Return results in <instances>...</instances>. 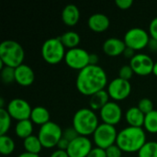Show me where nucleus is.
Segmentation results:
<instances>
[{
    "instance_id": "9b49d317",
    "label": "nucleus",
    "mask_w": 157,
    "mask_h": 157,
    "mask_svg": "<svg viewBox=\"0 0 157 157\" xmlns=\"http://www.w3.org/2000/svg\"><path fill=\"white\" fill-rule=\"evenodd\" d=\"M6 109L12 119H15L18 121L29 119L32 108L27 100L20 98H15L7 103Z\"/></svg>"
},
{
    "instance_id": "393cba45",
    "label": "nucleus",
    "mask_w": 157,
    "mask_h": 157,
    "mask_svg": "<svg viewBox=\"0 0 157 157\" xmlns=\"http://www.w3.org/2000/svg\"><path fill=\"white\" fill-rule=\"evenodd\" d=\"M16 144L14 140L7 134L0 135V153L4 155L12 154L15 150Z\"/></svg>"
},
{
    "instance_id": "c756f323",
    "label": "nucleus",
    "mask_w": 157,
    "mask_h": 157,
    "mask_svg": "<svg viewBox=\"0 0 157 157\" xmlns=\"http://www.w3.org/2000/svg\"><path fill=\"white\" fill-rule=\"evenodd\" d=\"M137 107L144 113V114H147L151 111H153L155 109H154V102L148 98H144L142 99L139 100L138 102V105Z\"/></svg>"
},
{
    "instance_id": "f257e3e1",
    "label": "nucleus",
    "mask_w": 157,
    "mask_h": 157,
    "mask_svg": "<svg viewBox=\"0 0 157 157\" xmlns=\"http://www.w3.org/2000/svg\"><path fill=\"white\" fill-rule=\"evenodd\" d=\"M107 84L108 75L106 71L98 64H88L80 70L75 81L77 90L86 96H92L93 94L103 90Z\"/></svg>"
},
{
    "instance_id": "5701e85b",
    "label": "nucleus",
    "mask_w": 157,
    "mask_h": 157,
    "mask_svg": "<svg viewBox=\"0 0 157 157\" xmlns=\"http://www.w3.org/2000/svg\"><path fill=\"white\" fill-rule=\"evenodd\" d=\"M59 38L63 42V44L64 45V47L68 49L78 47V44L80 43L81 40L80 35L74 30H68L63 34H62L61 36H59Z\"/></svg>"
},
{
    "instance_id": "c85d7f7f",
    "label": "nucleus",
    "mask_w": 157,
    "mask_h": 157,
    "mask_svg": "<svg viewBox=\"0 0 157 157\" xmlns=\"http://www.w3.org/2000/svg\"><path fill=\"white\" fill-rule=\"evenodd\" d=\"M1 79L3 83L5 84H10L14 81H16V76H15V68L4 65L1 68Z\"/></svg>"
},
{
    "instance_id": "72a5a7b5",
    "label": "nucleus",
    "mask_w": 157,
    "mask_h": 157,
    "mask_svg": "<svg viewBox=\"0 0 157 157\" xmlns=\"http://www.w3.org/2000/svg\"><path fill=\"white\" fill-rule=\"evenodd\" d=\"M86 157H107L106 150L100 147H93Z\"/></svg>"
},
{
    "instance_id": "f03ea898",
    "label": "nucleus",
    "mask_w": 157,
    "mask_h": 157,
    "mask_svg": "<svg viewBox=\"0 0 157 157\" xmlns=\"http://www.w3.org/2000/svg\"><path fill=\"white\" fill-rule=\"evenodd\" d=\"M146 133L143 127L128 126L118 133L116 144L124 152H139L146 143Z\"/></svg>"
},
{
    "instance_id": "423d86ee",
    "label": "nucleus",
    "mask_w": 157,
    "mask_h": 157,
    "mask_svg": "<svg viewBox=\"0 0 157 157\" xmlns=\"http://www.w3.org/2000/svg\"><path fill=\"white\" fill-rule=\"evenodd\" d=\"M38 137L43 147L52 148L56 146L60 139L63 137V130L59 124L50 121L40 126Z\"/></svg>"
},
{
    "instance_id": "9d476101",
    "label": "nucleus",
    "mask_w": 157,
    "mask_h": 157,
    "mask_svg": "<svg viewBox=\"0 0 157 157\" xmlns=\"http://www.w3.org/2000/svg\"><path fill=\"white\" fill-rule=\"evenodd\" d=\"M107 91L109 97L114 100H123L131 94L132 85L129 80H125L118 76L109 82Z\"/></svg>"
},
{
    "instance_id": "6ab92c4d",
    "label": "nucleus",
    "mask_w": 157,
    "mask_h": 157,
    "mask_svg": "<svg viewBox=\"0 0 157 157\" xmlns=\"http://www.w3.org/2000/svg\"><path fill=\"white\" fill-rule=\"evenodd\" d=\"M144 118L145 114L137 106L129 108L125 113V119L129 126L143 127L144 123Z\"/></svg>"
},
{
    "instance_id": "39448f33",
    "label": "nucleus",
    "mask_w": 157,
    "mask_h": 157,
    "mask_svg": "<svg viewBox=\"0 0 157 157\" xmlns=\"http://www.w3.org/2000/svg\"><path fill=\"white\" fill-rule=\"evenodd\" d=\"M41 56L49 63L55 64L64 60L65 47L59 37H52L47 39L41 46Z\"/></svg>"
},
{
    "instance_id": "4c0bfd02",
    "label": "nucleus",
    "mask_w": 157,
    "mask_h": 157,
    "mask_svg": "<svg viewBox=\"0 0 157 157\" xmlns=\"http://www.w3.org/2000/svg\"><path fill=\"white\" fill-rule=\"evenodd\" d=\"M50 157H69V155H68L67 151L57 149L51 154Z\"/></svg>"
},
{
    "instance_id": "a878e982",
    "label": "nucleus",
    "mask_w": 157,
    "mask_h": 157,
    "mask_svg": "<svg viewBox=\"0 0 157 157\" xmlns=\"http://www.w3.org/2000/svg\"><path fill=\"white\" fill-rule=\"evenodd\" d=\"M144 128L151 133H157V109L145 114Z\"/></svg>"
},
{
    "instance_id": "a19ab883",
    "label": "nucleus",
    "mask_w": 157,
    "mask_h": 157,
    "mask_svg": "<svg viewBox=\"0 0 157 157\" xmlns=\"http://www.w3.org/2000/svg\"><path fill=\"white\" fill-rule=\"evenodd\" d=\"M148 47L151 51L153 52H157V40L151 38L148 43Z\"/></svg>"
},
{
    "instance_id": "e433bc0d",
    "label": "nucleus",
    "mask_w": 157,
    "mask_h": 157,
    "mask_svg": "<svg viewBox=\"0 0 157 157\" xmlns=\"http://www.w3.org/2000/svg\"><path fill=\"white\" fill-rule=\"evenodd\" d=\"M69 144H70V142L69 141H67L66 139H64L63 137H62L61 139H60V141L58 142V144H57V148L58 149H60V150H64V151H66L67 149H68V147H69Z\"/></svg>"
},
{
    "instance_id": "cd10ccee",
    "label": "nucleus",
    "mask_w": 157,
    "mask_h": 157,
    "mask_svg": "<svg viewBox=\"0 0 157 157\" xmlns=\"http://www.w3.org/2000/svg\"><path fill=\"white\" fill-rule=\"evenodd\" d=\"M12 117L5 108L0 109V135H5L11 126Z\"/></svg>"
},
{
    "instance_id": "c9c22d12",
    "label": "nucleus",
    "mask_w": 157,
    "mask_h": 157,
    "mask_svg": "<svg viewBox=\"0 0 157 157\" xmlns=\"http://www.w3.org/2000/svg\"><path fill=\"white\" fill-rule=\"evenodd\" d=\"M115 4L121 9H128L133 4L132 0H115Z\"/></svg>"
},
{
    "instance_id": "c03bdc74",
    "label": "nucleus",
    "mask_w": 157,
    "mask_h": 157,
    "mask_svg": "<svg viewBox=\"0 0 157 157\" xmlns=\"http://www.w3.org/2000/svg\"><path fill=\"white\" fill-rule=\"evenodd\" d=\"M4 104H5L4 98H0V109L4 108Z\"/></svg>"
},
{
    "instance_id": "412c9836",
    "label": "nucleus",
    "mask_w": 157,
    "mask_h": 157,
    "mask_svg": "<svg viewBox=\"0 0 157 157\" xmlns=\"http://www.w3.org/2000/svg\"><path fill=\"white\" fill-rule=\"evenodd\" d=\"M33 123L39 124V125H43L50 121V112L49 110L42 107V106H37L32 108L30 118H29Z\"/></svg>"
},
{
    "instance_id": "f3484780",
    "label": "nucleus",
    "mask_w": 157,
    "mask_h": 157,
    "mask_svg": "<svg viewBox=\"0 0 157 157\" xmlns=\"http://www.w3.org/2000/svg\"><path fill=\"white\" fill-rule=\"evenodd\" d=\"M89 28L95 32H103L109 27L110 21L107 15L103 13H94L87 20Z\"/></svg>"
},
{
    "instance_id": "4be33fe9",
    "label": "nucleus",
    "mask_w": 157,
    "mask_h": 157,
    "mask_svg": "<svg viewBox=\"0 0 157 157\" xmlns=\"http://www.w3.org/2000/svg\"><path fill=\"white\" fill-rule=\"evenodd\" d=\"M15 132H16V134L19 138H22L23 140L26 139L27 137L32 135V132H33V122H32V121L30 119L18 121L16 124Z\"/></svg>"
},
{
    "instance_id": "2f4dec72",
    "label": "nucleus",
    "mask_w": 157,
    "mask_h": 157,
    "mask_svg": "<svg viewBox=\"0 0 157 157\" xmlns=\"http://www.w3.org/2000/svg\"><path fill=\"white\" fill-rule=\"evenodd\" d=\"M78 136H79V133L74 127H68V128L63 130V137L69 142H72Z\"/></svg>"
},
{
    "instance_id": "79ce46f5",
    "label": "nucleus",
    "mask_w": 157,
    "mask_h": 157,
    "mask_svg": "<svg viewBox=\"0 0 157 157\" xmlns=\"http://www.w3.org/2000/svg\"><path fill=\"white\" fill-rule=\"evenodd\" d=\"M17 157H40V155L38 154H32V153H29V152H23L21 154H19Z\"/></svg>"
},
{
    "instance_id": "dca6fc26",
    "label": "nucleus",
    "mask_w": 157,
    "mask_h": 157,
    "mask_svg": "<svg viewBox=\"0 0 157 157\" xmlns=\"http://www.w3.org/2000/svg\"><path fill=\"white\" fill-rule=\"evenodd\" d=\"M15 76L16 82L23 86H30L35 79L34 71L29 65L25 63H22L15 68Z\"/></svg>"
},
{
    "instance_id": "7c9ffc66",
    "label": "nucleus",
    "mask_w": 157,
    "mask_h": 157,
    "mask_svg": "<svg viewBox=\"0 0 157 157\" xmlns=\"http://www.w3.org/2000/svg\"><path fill=\"white\" fill-rule=\"evenodd\" d=\"M133 74L134 72L130 64H124L119 70V77L125 80H130L132 77Z\"/></svg>"
},
{
    "instance_id": "b1692460",
    "label": "nucleus",
    "mask_w": 157,
    "mask_h": 157,
    "mask_svg": "<svg viewBox=\"0 0 157 157\" xmlns=\"http://www.w3.org/2000/svg\"><path fill=\"white\" fill-rule=\"evenodd\" d=\"M23 145H24L26 152H29L32 154H38V155L43 147L39 137L36 135H33V134L23 140Z\"/></svg>"
},
{
    "instance_id": "a211bd4d",
    "label": "nucleus",
    "mask_w": 157,
    "mask_h": 157,
    "mask_svg": "<svg viewBox=\"0 0 157 157\" xmlns=\"http://www.w3.org/2000/svg\"><path fill=\"white\" fill-rule=\"evenodd\" d=\"M80 18L79 8L74 4L66 5L62 11V19L67 26H75Z\"/></svg>"
},
{
    "instance_id": "f8f14e48",
    "label": "nucleus",
    "mask_w": 157,
    "mask_h": 157,
    "mask_svg": "<svg viewBox=\"0 0 157 157\" xmlns=\"http://www.w3.org/2000/svg\"><path fill=\"white\" fill-rule=\"evenodd\" d=\"M155 62L150 55L144 52H139L130 60V65L134 74L138 75H148L153 73Z\"/></svg>"
},
{
    "instance_id": "ea45409f",
    "label": "nucleus",
    "mask_w": 157,
    "mask_h": 157,
    "mask_svg": "<svg viewBox=\"0 0 157 157\" xmlns=\"http://www.w3.org/2000/svg\"><path fill=\"white\" fill-rule=\"evenodd\" d=\"M99 61L98 55L97 53H90L89 54V64L91 65H98Z\"/></svg>"
},
{
    "instance_id": "f704fd0d",
    "label": "nucleus",
    "mask_w": 157,
    "mask_h": 157,
    "mask_svg": "<svg viewBox=\"0 0 157 157\" xmlns=\"http://www.w3.org/2000/svg\"><path fill=\"white\" fill-rule=\"evenodd\" d=\"M149 34L150 37L157 40V17H154L149 25Z\"/></svg>"
},
{
    "instance_id": "473e14b6",
    "label": "nucleus",
    "mask_w": 157,
    "mask_h": 157,
    "mask_svg": "<svg viewBox=\"0 0 157 157\" xmlns=\"http://www.w3.org/2000/svg\"><path fill=\"white\" fill-rule=\"evenodd\" d=\"M105 150L107 157H122V150L117 145V144L110 145Z\"/></svg>"
},
{
    "instance_id": "ddd939ff",
    "label": "nucleus",
    "mask_w": 157,
    "mask_h": 157,
    "mask_svg": "<svg viewBox=\"0 0 157 157\" xmlns=\"http://www.w3.org/2000/svg\"><path fill=\"white\" fill-rule=\"evenodd\" d=\"M99 116L104 123L115 126L122 118V109L117 102L109 101L99 110Z\"/></svg>"
},
{
    "instance_id": "7ed1b4c3",
    "label": "nucleus",
    "mask_w": 157,
    "mask_h": 157,
    "mask_svg": "<svg viewBox=\"0 0 157 157\" xmlns=\"http://www.w3.org/2000/svg\"><path fill=\"white\" fill-rule=\"evenodd\" d=\"M98 125V115L90 108L79 109L74 114L73 127L77 131L79 135L87 136L93 134Z\"/></svg>"
},
{
    "instance_id": "1a4fd4ad",
    "label": "nucleus",
    "mask_w": 157,
    "mask_h": 157,
    "mask_svg": "<svg viewBox=\"0 0 157 157\" xmlns=\"http://www.w3.org/2000/svg\"><path fill=\"white\" fill-rule=\"evenodd\" d=\"M89 54L86 50L80 47L68 49L64 56V61L70 68L80 71L89 64Z\"/></svg>"
},
{
    "instance_id": "58836bf2",
    "label": "nucleus",
    "mask_w": 157,
    "mask_h": 157,
    "mask_svg": "<svg viewBox=\"0 0 157 157\" xmlns=\"http://www.w3.org/2000/svg\"><path fill=\"white\" fill-rule=\"evenodd\" d=\"M122 54L124 55L125 58H128V59L131 60L132 58L134 57V55H135L136 53H135V51H134L133 49H132V48H130V47H126V49L124 50V52H123Z\"/></svg>"
},
{
    "instance_id": "aec40b11",
    "label": "nucleus",
    "mask_w": 157,
    "mask_h": 157,
    "mask_svg": "<svg viewBox=\"0 0 157 157\" xmlns=\"http://www.w3.org/2000/svg\"><path fill=\"white\" fill-rule=\"evenodd\" d=\"M109 98L107 90H100L90 96L89 108L93 110H100L108 102H109Z\"/></svg>"
},
{
    "instance_id": "20e7f679",
    "label": "nucleus",
    "mask_w": 157,
    "mask_h": 157,
    "mask_svg": "<svg viewBox=\"0 0 157 157\" xmlns=\"http://www.w3.org/2000/svg\"><path fill=\"white\" fill-rule=\"evenodd\" d=\"M25 52L21 44L13 40H5L0 44L1 65L17 68L23 63Z\"/></svg>"
},
{
    "instance_id": "bb28decb",
    "label": "nucleus",
    "mask_w": 157,
    "mask_h": 157,
    "mask_svg": "<svg viewBox=\"0 0 157 157\" xmlns=\"http://www.w3.org/2000/svg\"><path fill=\"white\" fill-rule=\"evenodd\" d=\"M138 157H157V142L147 141L138 152Z\"/></svg>"
},
{
    "instance_id": "2eb2a0df",
    "label": "nucleus",
    "mask_w": 157,
    "mask_h": 157,
    "mask_svg": "<svg viewBox=\"0 0 157 157\" xmlns=\"http://www.w3.org/2000/svg\"><path fill=\"white\" fill-rule=\"evenodd\" d=\"M126 47L127 46L124 40L117 37L108 38L102 45L104 52L109 56H118L120 54H122Z\"/></svg>"
},
{
    "instance_id": "37998d69",
    "label": "nucleus",
    "mask_w": 157,
    "mask_h": 157,
    "mask_svg": "<svg viewBox=\"0 0 157 157\" xmlns=\"http://www.w3.org/2000/svg\"><path fill=\"white\" fill-rule=\"evenodd\" d=\"M153 74H154L155 75H156L157 76V61L156 62H155L154 68H153Z\"/></svg>"
},
{
    "instance_id": "0eeeda50",
    "label": "nucleus",
    "mask_w": 157,
    "mask_h": 157,
    "mask_svg": "<svg viewBox=\"0 0 157 157\" xmlns=\"http://www.w3.org/2000/svg\"><path fill=\"white\" fill-rule=\"evenodd\" d=\"M118 133L114 125L102 122L93 133V140L98 147L107 149L110 145L116 144Z\"/></svg>"
},
{
    "instance_id": "4468645a",
    "label": "nucleus",
    "mask_w": 157,
    "mask_h": 157,
    "mask_svg": "<svg viewBox=\"0 0 157 157\" xmlns=\"http://www.w3.org/2000/svg\"><path fill=\"white\" fill-rule=\"evenodd\" d=\"M92 143L86 136L79 135L77 138L70 142L66 150L69 157H86L92 150Z\"/></svg>"
},
{
    "instance_id": "6e6552de",
    "label": "nucleus",
    "mask_w": 157,
    "mask_h": 157,
    "mask_svg": "<svg viewBox=\"0 0 157 157\" xmlns=\"http://www.w3.org/2000/svg\"><path fill=\"white\" fill-rule=\"evenodd\" d=\"M150 39L149 32L144 29L132 28L125 32L123 40L127 47H130L134 51H139L148 46Z\"/></svg>"
}]
</instances>
